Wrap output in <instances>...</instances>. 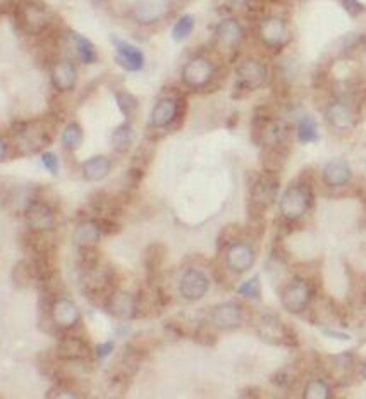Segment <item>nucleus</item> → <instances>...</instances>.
I'll return each instance as SVG.
<instances>
[{
	"mask_svg": "<svg viewBox=\"0 0 366 399\" xmlns=\"http://www.w3.org/2000/svg\"><path fill=\"white\" fill-rule=\"evenodd\" d=\"M50 324L61 332H71L81 322V310L73 299L57 296L52 299L49 306Z\"/></svg>",
	"mask_w": 366,
	"mask_h": 399,
	"instance_id": "f257e3e1",
	"label": "nucleus"
},
{
	"mask_svg": "<svg viewBox=\"0 0 366 399\" xmlns=\"http://www.w3.org/2000/svg\"><path fill=\"white\" fill-rule=\"evenodd\" d=\"M24 220L31 232L45 234V232H50L55 227L57 216H55L54 209H52L49 203L42 202V200H31L24 206Z\"/></svg>",
	"mask_w": 366,
	"mask_h": 399,
	"instance_id": "f03ea898",
	"label": "nucleus"
},
{
	"mask_svg": "<svg viewBox=\"0 0 366 399\" xmlns=\"http://www.w3.org/2000/svg\"><path fill=\"white\" fill-rule=\"evenodd\" d=\"M310 209V193L305 186H289L284 191L279 202V210L282 217L287 220H298L308 212Z\"/></svg>",
	"mask_w": 366,
	"mask_h": 399,
	"instance_id": "7ed1b4c3",
	"label": "nucleus"
},
{
	"mask_svg": "<svg viewBox=\"0 0 366 399\" xmlns=\"http://www.w3.org/2000/svg\"><path fill=\"white\" fill-rule=\"evenodd\" d=\"M17 10H20V21L26 31L38 33L49 23V13L38 0H23Z\"/></svg>",
	"mask_w": 366,
	"mask_h": 399,
	"instance_id": "20e7f679",
	"label": "nucleus"
},
{
	"mask_svg": "<svg viewBox=\"0 0 366 399\" xmlns=\"http://www.w3.org/2000/svg\"><path fill=\"white\" fill-rule=\"evenodd\" d=\"M282 306L287 310L289 313H301L303 310L308 306L310 303V286L305 279H296L291 280L282 291Z\"/></svg>",
	"mask_w": 366,
	"mask_h": 399,
	"instance_id": "39448f33",
	"label": "nucleus"
},
{
	"mask_svg": "<svg viewBox=\"0 0 366 399\" xmlns=\"http://www.w3.org/2000/svg\"><path fill=\"white\" fill-rule=\"evenodd\" d=\"M208 277L203 274L201 271L190 269L181 277L179 291L181 296L188 301H199L206 293H208Z\"/></svg>",
	"mask_w": 366,
	"mask_h": 399,
	"instance_id": "423d86ee",
	"label": "nucleus"
},
{
	"mask_svg": "<svg viewBox=\"0 0 366 399\" xmlns=\"http://www.w3.org/2000/svg\"><path fill=\"white\" fill-rule=\"evenodd\" d=\"M213 77V64L205 57H195L184 66L183 81L191 88H203Z\"/></svg>",
	"mask_w": 366,
	"mask_h": 399,
	"instance_id": "0eeeda50",
	"label": "nucleus"
},
{
	"mask_svg": "<svg viewBox=\"0 0 366 399\" xmlns=\"http://www.w3.org/2000/svg\"><path fill=\"white\" fill-rule=\"evenodd\" d=\"M236 75H238L239 83L244 86L250 90H258L267 81V68L257 59H244L243 62H239Z\"/></svg>",
	"mask_w": 366,
	"mask_h": 399,
	"instance_id": "6e6552de",
	"label": "nucleus"
},
{
	"mask_svg": "<svg viewBox=\"0 0 366 399\" xmlns=\"http://www.w3.org/2000/svg\"><path fill=\"white\" fill-rule=\"evenodd\" d=\"M225 264L236 274H244L254 264V251L246 243H234L225 253Z\"/></svg>",
	"mask_w": 366,
	"mask_h": 399,
	"instance_id": "1a4fd4ad",
	"label": "nucleus"
},
{
	"mask_svg": "<svg viewBox=\"0 0 366 399\" xmlns=\"http://www.w3.org/2000/svg\"><path fill=\"white\" fill-rule=\"evenodd\" d=\"M210 320L217 329L232 331L243 324V312L236 303H220L212 310Z\"/></svg>",
	"mask_w": 366,
	"mask_h": 399,
	"instance_id": "9d476101",
	"label": "nucleus"
},
{
	"mask_svg": "<svg viewBox=\"0 0 366 399\" xmlns=\"http://www.w3.org/2000/svg\"><path fill=\"white\" fill-rule=\"evenodd\" d=\"M109 313L119 320H132L138 313V301L128 291H116L109 298Z\"/></svg>",
	"mask_w": 366,
	"mask_h": 399,
	"instance_id": "9b49d317",
	"label": "nucleus"
},
{
	"mask_svg": "<svg viewBox=\"0 0 366 399\" xmlns=\"http://www.w3.org/2000/svg\"><path fill=\"white\" fill-rule=\"evenodd\" d=\"M167 13V3L164 0H143L132 7V17L139 24H155Z\"/></svg>",
	"mask_w": 366,
	"mask_h": 399,
	"instance_id": "f8f14e48",
	"label": "nucleus"
},
{
	"mask_svg": "<svg viewBox=\"0 0 366 399\" xmlns=\"http://www.w3.org/2000/svg\"><path fill=\"white\" fill-rule=\"evenodd\" d=\"M102 234V225L97 220H83L74 227L73 241L77 248L90 250L100 241Z\"/></svg>",
	"mask_w": 366,
	"mask_h": 399,
	"instance_id": "ddd939ff",
	"label": "nucleus"
},
{
	"mask_svg": "<svg viewBox=\"0 0 366 399\" xmlns=\"http://www.w3.org/2000/svg\"><path fill=\"white\" fill-rule=\"evenodd\" d=\"M57 356L62 361H86L90 356V348L83 339L76 336H66L57 346Z\"/></svg>",
	"mask_w": 366,
	"mask_h": 399,
	"instance_id": "4468645a",
	"label": "nucleus"
},
{
	"mask_svg": "<svg viewBox=\"0 0 366 399\" xmlns=\"http://www.w3.org/2000/svg\"><path fill=\"white\" fill-rule=\"evenodd\" d=\"M116 59L121 64V68L131 73L142 71L143 66H145V55H143V52L138 47L116 40Z\"/></svg>",
	"mask_w": 366,
	"mask_h": 399,
	"instance_id": "2eb2a0df",
	"label": "nucleus"
},
{
	"mask_svg": "<svg viewBox=\"0 0 366 399\" xmlns=\"http://www.w3.org/2000/svg\"><path fill=\"white\" fill-rule=\"evenodd\" d=\"M260 40L268 47H277L287 38V26L279 17H267L260 23L258 28Z\"/></svg>",
	"mask_w": 366,
	"mask_h": 399,
	"instance_id": "dca6fc26",
	"label": "nucleus"
},
{
	"mask_svg": "<svg viewBox=\"0 0 366 399\" xmlns=\"http://www.w3.org/2000/svg\"><path fill=\"white\" fill-rule=\"evenodd\" d=\"M321 177H323V183L330 188H342L346 186L347 183L353 177V171H351L349 164L342 158H335V160H330L327 165L323 167V172H321Z\"/></svg>",
	"mask_w": 366,
	"mask_h": 399,
	"instance_id": "f3484780",
	"label": "nucleus"
},
{
	"mask_svg": "<svg viewBox=\"0 0 366 399\" xmlns=\"http://www.w3.org/2000/svg\"><path fill=\"white\" fill-rule=\"evenodd\" d=\"M177 110H179V103L176 98H162L155 103L153 110H151L150 123L155 128H167L172 124L177 117Z\"/></svg>",
	"mask_w": 366,
	"mask_h": 399,
	"instance_id": "a211bd4d",
	"label": "nucleus"
},
{
	"mask_svg": "<svg viewBox=\"0 0 366 399\" xmlns=\"http://www.w3.org/2000/svg\"><path fill=\"white\" fill-rule=\"evenodd\" d=\"M325 117H327L328 124L339 131H347L354 126V114L351 107L344 102H334L327 107L325 110Z\"/></svg>",
	"mask_w": 366,
	"mask_h": 399,
	"instance_id": "6ab92c4d",
	"label": "nucleus"
},
{
	"mask_svg": "<svg viewBox=\"0 0 366 399\" xmlns=\"http://www.w3.org/2000/svg\"><path fill=\"white\" fill-rule=\"evenodd\" d=\"M52 83L55 90L71 91L77 83V71L73 62L61 61L52 68Z\"/></svg>",
	"mask_w": 366,
	"mask_h": 399,
	"instance_id": "aec40b11",
	"label": "nucleus"
},
{
	"mask_svg": "<svg viewBox=\"0 0 366 399\" xmlns=\"http://www.w3.org/2000/svg\"><path fill=\"white\" fill-rule=\"evenodd\" d=\"M110 171H112V162L105 155H95V157L84 160L83 165H81L83 177L86 181H90V183L103 181L110 174Z\"/></svg>",
	"mask_w": 366,
	"mask_h": 399,
	"instance_id": "412c9836",
	"label": "nucleus"
},
{
	"mask_svg": "<svg viewBox=\"0 0 366 399\" xmlns=\"http://www.w3.org/2000/svg\"><path fill=\"white\" fill-rule=\"evenodd\" d=\"M217 40L224 47H238L243 40V26L239 24V21L236 20H224L217 24L215 29Z\"/></svg>",
	"mask_w": 366,
	"mask_h": 399,
	"instance_id": "4be33fe9",
	"label": "nucleus"
},
{
	"mask_svg": "<svg viewBox=\"0 0 366 399\" xmlns=\"http://www.w3.org/2000/svg\"><path fill=\"white\" fill-rule=\"evenodd\" d=\"M135 129L131 124H121L114 129L112 136H110V143H112V149L119 153H125V151L131 150L132 143H135Z\"/></svg>",
	"mask_w": 366,
	"mask_h": 399,
	"instance_id": "5701e85b",
	"label": "nucleus"
},
{
	"mask_svg": "<svg viewBox=\"0 0 366 399\" xmlns=\"http://www.w3.org/2000/svg\"><path fill=\"white\" fill-rule=\"evenodd\" d=\"M13 280L20 289H24V287L33 286V284L40 283L38 274L35 271V265L31 262L23 260L13 269Z\"/></svg>",
	"mask_w": 366,
	"mask_h": 399,
	"instance_id": "b1692460",
	"label": "nucleus"
},
{
	"mask_svg": "<svg viewBox=\"0 0 366 399\" xmlns=\"http://www.w3.org/2000/svg\"><path fill=\"white\" fill-rule=\"evenodd\" d=\"M61 143L64 149L68 150H77L79 145L83 143V129L79 128V124L69 123L64 128L61 135Z\"/></svg>",
	"mask_w": 366,
	"mask_h": 399,
	"instance_id": "393cba45",
	"label": "nucleus"
},
{
	"mask_svg": "<svg viewBox=\"0 0 366 399\" xmlns=\"http://www.w3.org/2000/svg\"><path fill=\"white\" fill-rule=\"evenodd\" d=\"M73 40L74 45H76L77 55H79V59L84 62V64H91V62L97 61V49H95V45L90 42V40L77 35V33L74 35Z\"/></svg>",
	"mask_w": 366,
	"mask_h": 399,
	"instance_id": "a878e982",
	"label": "nucleus"
},
{
	"mask_svg": "<svg viewBox=\"0 0 366 399\" xmlns=\"http://www.w3.org/2000/svg\"><path fill=\"white\" fill-rule=\"evenodd\" d=\"M298 138L303 143H313L318 140V126L313 117H303L298 123Z\"/></svg>",
	"mask_w": 366,
	"mask_h": 399,
	"instance_id": "bb28decb",
	"label": "nucleus"
},
{
	"mask_svg": "<svg viewBox=\"0 0 366 399\" xmlns=\"http://www.w3.org/2000/svg\"><path fill=\"white\" fill-rule=\"evenodd\" d=\"M193 29H195V17L190 16V14H186V16H183L176 24H174L172 33H171L172 40L174 42H183V40H186L188 36L191 35Z\"/></svg>",
	"mask_w": 366,
	"mask_h": 399,
	"instance_id": "cd10ccee",
	"label": "nucleus"
},
{
	"mask_svg": "<svg viewBox=\"0 0 366 399\" xmlns=\"http://www.w3.org/2000/svg\"><path fill=\"white\" fill-rule=\"evenodd\" d=\"M303 399H330V387L325 380H312V382L306 386Z\"/></svg>",
	"mask_w": 366,
	"mask_h": 399,
	"instance_id": "c85d7f7f",
	"label": "nucleus"
},
{
	"mask_svg": "<svg viewBox=\"0 0 366 399\" xmlns=\"http://www.w3.org/2000/svg\"><path fill=\"white\" fill-rule=\"evenodd\" d=\"M116 100H117V105H119L121 112L124 114L125 117H131L132 114L138 110V100H136L135 95L128 93V91H119V93L116 95Z\"/></svg>",
	"mask_w": 366,
	"mask_h": 399,
	"instance_id": "c756f323",
	"label": "nucleus"
},
{
	"mask_svg": "<svg viewBox=\"0 0 366 399\" xmlns=\"http://www.w3.org/2000/svg\"><path fill=\"white\" fill-rule=\"evenodd\" d=\"M261 138H264V142L267 143V145H279V143L286 138V128L275 123L268 124L267 128L264 129Z\"/></svg>",
	"mask_w": 366,
	"mask_h": 399,
	"instance_id": "7c9ffc66",
	"label": "nucleus"
},
{
	"mask_svg": "<svg viewBox=\"0 0 366 399\" xmlns=\"http://www.w3.org/2000/svg\"><path fill=\"white\" fill-rule=\"evenodd\" d=\"M275 191H277L275 184H270V181H264V183L258 184L257 190H254V198L260 200L264 205H270V202H272L273 197H275Z\"/></svg>",
	"mask_w": 366,
	"mask_h": 399,
	"instance_id": "2f4dec72",
	"label": "nucleus"
},
{
	"mask_svg": "<svg viewBox=\"0 0 366 399\" xmlns=\"http://www.w3.org/2000/svg\"><path fill=\"white\" fill-rule=\"evenodd\" d=\"M238 293L241 294L244 298H260V293H261V286H260V279L258 277H253V279L246 280V283H243L241 286L238 287Z\"/></svg>",
	"mask_w": 366,
	"mask_h": 399,
	"instance_id": "473e14b6",
	"label": "nucleus"
},
{
	"mask_svg": "<svg viewBox=\"0 0 366 399\" xmlns=\"http://www.w3.org/2000/svg\"><path fill=\"white\" fill-rule=\"evenodd\" d=\"M42 164H43V167L50 172V174H54V176L59 174V158L55 153H52V151H43Z\"/></svg>",
	"mask_w": 366,
	"mask_h": 399,
	"instance_id": "72a5a7b5",
	"label": "nucleus"
},
{
	"mask_svg": "<svg viewBox=\"0 0 366 399\" xmlns=\"http://www.w3.org/2000/svg\"><path fill=\"white\" fill-rule=\"evenodd\" d=\"M47 399H81V398L77 396V393H74L73 389H69V387L59 386L50 391Z\"/></svg>",
	"mask_w": 366,
	"mask_h": 399,
	"instance_id": "f704fd0d",
	"label": "nucleus"
},
{
	"mask_svg": "<svg viewBox=\"0 0 366 399\" xmlns=\"http://www.w3.org/2000/svg\"><path fill=\"white\" fill-rule=\"evenodd\" d=\"M341 3L349 16H358V14H361L365 10V6L360 0H341Z\"/></svg>",
	"mask_w": 366,
	"mask_h": 399,
	"instance_id": "c9c22d12",
	"label": "nucleus"
},
{
	"mask_svg": "<svg viewBox=\"0 0 366 399\" xmlns=\"http://www.w3.org/2000/svg\"><path fill=\"white\" fill-rule=\"evenodd\" d=\"M114 351V342H103V345H98L97 349H95V354H97L98 360H103V358L109 356Z\"/></svg>",
	"mask_w": 366,
	"mask_h": 399,
	"instance_id": "e433bc0d",
	"label": "nucleus"
},
{
	"mask_svg": "<svg viewBox=\"0 0 366 399\" xmlns=\"http://www.w3.org/2000/svg\"><path fill=\"white\" fill-rule=\"evenodd\" d=\"M7 153H9V145H7L6 140L0 138V162L6 160Z\"/></svg>",
	"mask_w": 366,
	"mask_h": 399,
	"instance_id": "4c0bfd02",
	"label": "nucleus"
},
{
	"mask_svg": "<svg viewBox=\"0 0 366 399\" xmlns=\"http://www.w3.org/2000/svg\"><path fill=\"white\" fill-rule=\"evenodd\" d=\"M361 375H363V379L366 380V363L363 365V368H361Z\"/></svg>",
	"mask_w": 366,
	"mask_h": 399,
	"instance_id": "58836bf2",
	"label": "nucleus"
},
{
	"mask_svg": "<svg viewBox=\"0 0 366 399\" xmlns=\"http://www.w3.org/2000/svg\"><path fill=\"white\" fill-rule=\"evenodd\" d=\"M232 2H234V3H246L247 0H232Z\"/></svg>",
	"mask_w": 366,
	"mask_h": 399,
	"instance_id": "ea45409f",
	"label": "nucleus"
}]
</instances>
